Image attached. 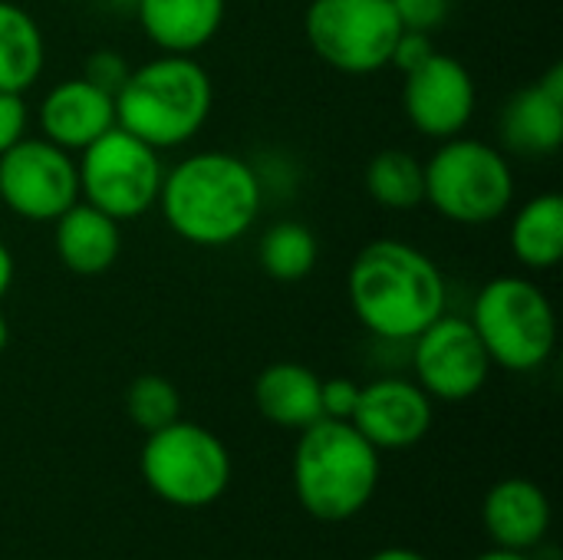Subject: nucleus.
<instances>
[{
    "instance_id": "c756f323",
    "label": "nucleus",
    "mask_w": 563,
    "mask_h": 560,
    "mask_svg": "<svg viewBox=\"0 0 563 560\" xmlns=\"http://www.w3.org/2000/svg\"><path fill=\"white\" fill-rule=\"evenodd\" d=\"M13 274H16V261H13L10 248L0 241V300L10 294V287H13Z\"/></svg>"
},
{
    "instance_id": "f8f14e48",
    "label": "nucleus",
    "mask_w": 563,
    "mask_h": 560,
    "mask_svg": "<svg viewBox=\"0 0 563 560\" xmlns=\"http://www.w3.org/2000/svg\"><path fill=\"white\" fill-rule=\"evenodd\" d=\"M478 106V89L465 63L445 53H432L419 69L406 73L402 83V112L409 125L432 139L445 142L468 129Z\"/></svg>"
},
{
    "instance_id": "393cba45",
    "label": "nucleus",
    "mask_w": 563,
    "mask_h": 560,
    "mask_svg": "<svg viewBox=\"0 0 563 560\" xmlns=\"http://www.w3.org/2000/svg\"><path fill=\"white\" fill-rule=\"evenodd\" d=\"M129 73H132V66L119 50H96L86 56V66H82V79H89L96 89L109 92L112 99L122 89V83L129 79Z\"/></svg>"
},
{
    "instance_id": "7ed1b4c3",
    "label": "nucleus",
    "mask_w": 563,
    "mask_h": 560,
    "mask_svg": "<svg viewBox=\"0 0 563 560\" xmlns=\"http://www.w3.org/2000/svg\"><path fill=\"white\" fill-rule=\"evenodd\" d=\"M214 83L195 56L162 53L132 66L115 92V125L165 152L188 145L208 122Z\"/></svg>"
},
{
    "instance_id": "aec40b11",
    "label": "nucleus",
    "mask_w": 563,
    "mask_h": 560,
    "mask_svg": "<svg viewBox=\"0 0 563 560\" xmlns=\"http://www.w3.org/2000/svg\"><path fill=\"white\" fill-rule=\"evenodd\" d=\"M46 66V40L30 10L0 0V92H26Z\"/></svg>"
},
{
    "instance_id": "cd10ccee",
    "label": "nucleus",
    "mask_w": 563,
    "mask_h": 560,
    "mask_svg": "<svg viewBox=\"0 0 563 560\" xmlns=\"http://www.w3.org/2000/svg\"><path fill=\"white\" fill-rule=\"evenodd\" d=\"M435 53V43H432V33H419V30H399L396 43H393V53H389V66H396L402 76L419 69L429 56Z\"/></svg>"
},
{
    "instance_id": "5701e85b",
    "label": "nucleus",
    "mask_w": 563,
    "mask_h": 560,
    "mask_svg": "<svg viewBox=\"0 0 563 560\" xmlns=\"http://www.w3.org/2000/svg\"><path fill=\"white\" fill-rule=\"evenodd\" d=\"M257 261L264 267L267 277L294 284L313 274L317 261H320V244L317 234L300 224V221H277L264 231L261 244H257Z\"/></svg>"
},
{
    "instance_id": "423d86ee",
    "label": "nucleus",
    "mask_w": 563,
    "mask_h": 560,
    "mask_svg": "<svg viewBox=\"0 0 563 560\" xmlns=\"http://www.w3.org/2000/svg\"><path fill=\"white\" fill-rule=\"evenodd\" d=\"M472 327L492 366L511 373L541 370L558 347V314L531 277L505 274L488 281L472 304Z\"/></svg>"
},
{
    "instance_id": "ddd939ff",
    "label": "nucleus",
    "mask_w": 563,
    "mask_h": 560,
    "mask_svg": "<svg viewBox=\"0 0 563 560\" xmlns=\"http://www.w3.org/2000/svg\"><path fill=\"white\" fill-rule=\"evenodd\" d=\"M432 396L419 383L402 376H379L360 386L350 422L373 449L396 452L422 442L432 429Z\"/></svg>"
},
{
    "instance_id": "7c9ffc66",
    "label": "nucleus",
    "mask_w": 563,
    "mask_h": 560,
    "mask_svg": "<svg viewBox=\"0 0 563 560\" xmlns=\"http://www.w3.org/2000/svg\"><path fill=\"white\" fill-rule=\"evenodd\" d=\"M369 560H429V558H422V554H416V551H406V548H386V551L373 554Z\"/></svg>"
},
{
    "instance_id": "1a4fd4ad",
    "label": "nucleus",
    "mask_w": 563,
    "mask_h": 560,
    "mask_svg": "<svg viewBox=\"0 0 563 560\" xmlns=\"http://www.w3.org/2000/svg\"><path fill=\"white\" fill-rule=\"evenodd\" d=\"M310 50L336 73L369 76L389 66L399 17L389 0H310L303 13Z\"/></svg>"
},
{
    "instance_id": "473e14b6",
    "label": "nucleus",
    "mask_w": 563,
    "mask_h": 560,
    "mask_svg": "<svg viewBox=\"0 0 563 560\" xmlns=\"http://www.w3.org/2000/svg\"><path fill=\"white\" fill-rule=\"evenodd\" d=\"M7 343H10V323H7V317L0 314V353L7 350Z\"/></svg>"
},
{
    "instance_id": "dca6fc26",
    "label": "nucleus",
    "mask_w": 563,
    "mask_h": 560,
    "mask_svg": "<svg viewBox=\"0 0 563 560\" xmlns=\"http://www.w3.org/2000/svg\"><path fill=\"white\" fill-rule=\"evenodd\" d=\"M142 33L175 56H195L224 26L228 0H135Z\"/></svg>"
},
{
    "instance_id": "20e7f679",
    "label": "nucleus",
    "mask_w": 563,
    "mask_h": 560,
    "mask_svg": "<svg viewBox=\"0 0 563 560\" xmlns=\"http://www.w3.org/2000/svg\"><path fill=\"white\" fill-rule=\"evenodd\" d=\"M379 485V449L353 422L317 419L300 429L294 449V492L317 521L340 525L356 518Z\"/></svg>"
},
{
    "instance_id": "f3484780",
    "label": "nucleus",
    "mask_w": 563,
    "mask_h": 560,
    "mask_svg": "<svg viewBox=\"0 0 563 560\" xmlns=\"http://www.w3.org/2000/svg\"><path fill=\"white\" fill-rule=\"evenodd\" d=\"M482 521L488 538L505 551H531L548 538L551 528V502L528 479L498 482L482 508Z\"/></svg>"
},
{
    "instance_id": "2eb2a0df",
    "label": "nucleus",
    "mask_w": 563,
    "mask_h": 560,
    "mask_svg": "<svg viewBox=\"0 0 563 560\" xmlns=\"http://www.w3.org/2000/svg\"><path fill=\"white\" fill-rule=\"evenodd\" d=\"M36 119H40L43 139H49L53 145L66 152H82L86 145H92L99 135H106L115 125V99L96 89L89 79L73 76V79L56 83L43 96Z\"/></svg>"
},
{
    "instance_id": "0eeeda50",
    "label": "nucleus",
    "mask_w": 563,
    "mask_h": 560,
    "mask_svg": "<svg viewBox=\"0 0 563 560\" xmlns=\"http://www.w3.org/2000/svg\"><path fill=\"white\" fill-rule=\"evenodd\" d=\"M139 469L145 485L175 508H205L218 502L231 482L224 442L211 429L185 419L148 432Z\"/></svg>"
},
{
    "instance_id": "6e6552de",
    "label": "nucleus",
    "mask_w": 563,
    "mask_h": 560,
    "mask_svg": "<svg viewBox=\"0 0 563 560\" xmlns=\"http://www.w3.org/2000/svg\"><path fill=\"white\" fill-rule=\"evenodd\" d=\"M79 201L99 208L112 221H135L155 208L165 165L158 149L145 145L122 125H112L76 158Z\"/></svg>"
},
{
    "instance_id": "f03ea898",
    "label": "nucleus",
    "mask_w": 563,
    "mask_h": 560,
    "mask_svg": "<svg viewBox=\"0 0 563 560\" xmlns=\"http://www.w3.org/2000/svg\"><path fill=\"white\" fill-rule=\"evenodd\" d=\"M346 297L356 320L383 343H409L449 307L442 267L399 238L369 241L350 264Z\"/></svg>"
},
{
    "instance_id": "a211bd4d",
    "label": "nucleus",
    "mask_w": 563,
    "mask_h": 560,
    "mask_svg": "<svg viewBox=\"0 0 563 560\" xmlns=\"http://www.w3.org/2000/svg\"><path fill=\"white\" fill-rule=\"evenodd\" d=\"M53 244L66 271L99 277L122 254V224L86 201H76L53 221Z\"/></svg>"
},
{
    "instance_id": "4be33fe9",
    "label": "nucleus",
    "mask_w": 563,
    "mask_h": 560,
    "mask_svg": "<svg viewBox=\"0 0 563 560\" xmlns=\"http://www.w3.org/2000/svg\"><path fill=\"white\" fill-rule=\"evenodd\" d=\"M366 191L389 211H409L426 201V168L412 152L383 149L366 165Z\"/></svg>"
},
{
    "instance_id": "c85d7f7f",
    "label": "nucleus",
    "mask_w": 563,
    "mask_h": 560,
    "mask_svg": "<svg viewBox=\"0 0 563 560\" xmlns=\"http://www.w3.org/2000/svg\"><path fill=\"white\" fill-rule=\"evenodd\" d=\"M30 129V109L23 92H0V155L13 149L20 139H26Z\"/></svg>"
},
{
    "instance_id": "412c9836",
    "label": "nucleus",
    "mask_w": 563,
    "mask_h": 560,
    "mask_svg": "<svg viewBox=\"0 0 563 560\" xmlns=\"http://www.w3.org/2000/svg\"><path fill=\"white\" fill-rule=\"evenodd\" d=\"M511 254L528 271H551L563 257V198L548 191L525 201L511 221Z\"/></svg>"
},
{
    "instance_id": "2f4dec72",
    "label": "nucleus",
    "mask_w": 563,
    "mask_h": 560,
    "mask_svg": "<svg viewBox=\"0 0 563 560\" xmlns=\"http://www.w3.org/2000/svg\"><path fill=\"white\" fill-rule=\"evenodd\" d=\"M475 560H531L528 558V551H505V548H495V551H488V554H482V558Z\"/></svg>"
},
{
    "instance_id": "b1692460",
    "label": "nucleus",
    "mask_w": 563,
    "mask_h": 560,
    "mask_svg": "<svg viewBox=\"0 0 563 560\" xmlns=\"http://www.w3.org/2000/svg\"><path fill=\"white\" fill-rule=\"evenodd\" d=\"M125 413L148 436V432L181 419V396L165 376L142 373L139 380H132V386L125 393Z\"/></svg>"
},
{
    "instance_id": "4468645a",
    "label": "nucleus",
    "mask_w": 563,
    "mask_h": 560,
    "mask_svg": "<svg viewBox=\"0 0 563 560\" xmlns=\"http://www.w3.org/2000/svg\"><path fill=\"white\" fill-rule=\"evenodd\" d=\"M501 145L518 155H554L563 142V66L554 63L538 83L518 89L498 119Z\"/></svg>"
},
{
    "instance_id": "9d476101",
    "label": "nucleus",
    "mask_w": 563,
    "mask_h": 560,
    "mask_svg": "<svg viewBox=\"0 0 563 560\" xmlns=\"http://www.w3.org/2000/svg\"><path fill=\"white\" fill-rule=\"evenodd\" d=\"M79 201L73 152L49 139H20L0 155V205L33 224H53Z\"/></svg>"
},
{
    "instance_id": "9b49d317",
    "label": "nucleus",
    "mask_w": 563,
    "mask_h": 560,
    "mask_svg": "<svg viewBox=\"0 0 563 560\" xmlns=\"http://www.w3.org/2000/svg\"><path fill=\"white\" fill-rule=\"evenodd\" d=\"M412 343L416 383L442 403H465L488 383L492 360L468 317L442 314Z\"/></svg>"
},
{
    "instance_id": "f257e3e1",
    "label": "nucleus",
    "mask_w": 563,
    "mask_h": 560,
    "mask_svg": "<svg viewBox=\"0 0 563 560\" xmlns=\"http://www.w3.org/2000/svg\"><path fill=\"white\" fill-rule=\"evenodd\" d=\"M155 205L181 241L228 248L254 228L264 208V182L247 158L205 149L165 172Z\"/></svg>"
},
{
    "instance_id": "bb28decb",
    "label": "nucleus",
    "mask_w": 563,
    "mask_h": 560,
    "mask_svg": "<svg viewBox=\"0 0 563 560\" xmlns=\"http://www.w3.org/2000/svg\"><path fill=\"white\" fill-rule=\"evenodd\" d=\"M356 399H360V383H353L346 376L320 380V409H323V419H343V422H350L353 419V409H356Z\"/></svg>"
},
{
    "instance_id": "6ab92c4d",
    "label": "nucleus",
    "mask_w": 563,
    "mask_h": 560,
    "mask_svg": "<svg viewBox=\"0 0 563 560\" xmlns=\"http://www.w3.org/2000/svg\"><path fill=\"white\" fill-rule=\"evenodd\" d=\"M254 403L261 416L280 429H307L323 419L320 409V376L300 363H271L254 383Z\"/></svg>"
},
{
    "instance_id": "a878e982",
    "label": "nucleus",
    "mask_w": 563,
    "mask_h": 560,
    "mask_svg": "<svg viewBox=\"0 0 563 560\" xmlns=\"http://www.w3.org/2000/svg\"><path fill=\"white\" fill-rule=\"evenodd\" d=\"M396 17H399V26L402 30H419V33H432L445 23L449 10H452V0H389Z\"/></svg>"
},
{
    "instance_id": "39448f33",
    "label": "nucleus",
    "mask_w": 563,
    "mask_h": 560,
    "mask_svg": "<svg viewBox=\"0 0 563 560\" xmlns=\"http://www.w3.org/2000/svg\"><path fill=\"white\" fill-rule=\"evenodd\" d=\"M426 201L452 224H495L511 211L515 168L508 155L482 139L455 135L422 162Z\"/></svg>"
}]
</instances>
